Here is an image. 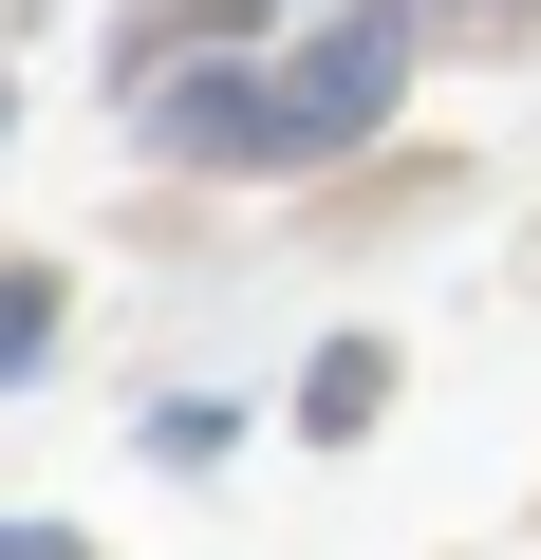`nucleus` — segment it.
Instances as JSON below:
<instances>
[{"label":"nucleus","instance_id":"nucleus-1","mask_svg":"<svg viewBox=\"0 0 541 560\" xmlns=\"http://www.w3.org/2000/svg\"><path fill=\"white\" fill-rule=\"evenodd\" d=\"M38 318H57V300H38V280H0V355H38Z\"/></svg>","mask_w":541,"mask_h":560}]
</instances>
